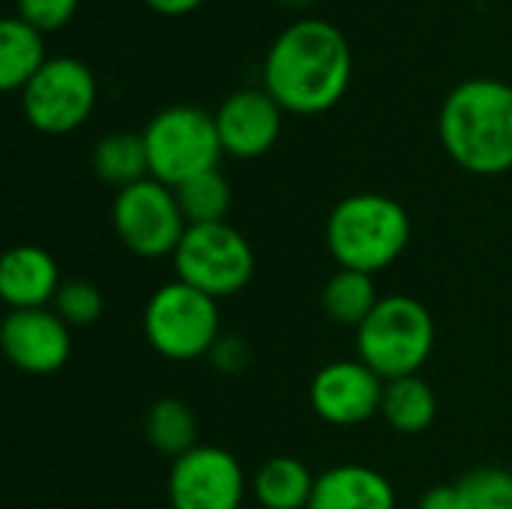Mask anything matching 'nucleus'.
<instances>
[{
  "label": "nucleus",
  "instance_id": "nucleus-1",
  "mask_svg": "<svg viewBox=\"0 0 512 509\" xmlns=\"http://www.w3.org/2000/svg\"><path fill=\"white\" fill-rule=\"evenodd\" d=\"M351 84V48L345 33L321 18L285 27L264 60V90L288 114H324Z\"/></svg>",
  "mask_w": 512,
  "mask_h": 509
},
{
  "label": "nucleus",
  "instance_id": "nucleus-2",
  "mask_svg": "<svg viewBox=\"0 0 512 509\" xmlns=\"http://www.w3.org/2000/svg\"><path fill=\"white\" fill-rule=\"evenodd\" d=\"M438 135L447 156L480 177L512 168V84L471 78L453 87L441 105Z\"/></svg>",
  "mask_w": 512,
  "mask_h": 509
},
{
  "label": "nucleus",
  "instance_id": "nucleus-3",
  "mask_svg": "<svg viewBox=\"0 0 512 509\" xmlns=\"http://www.w3.org/2000/svg\"><path fill=\"white\" fill-rule=\"evenodd\" d=\"M324 243L342 270L375 276L396 264L408 249L411 216L390 195L357 192L330 210Z\"/></svg>",
  "mask_w": 512,
  "mask_h": 509
},
{
  "label": "nucleus",
  "instance_id": "nucleus-4",
  "mask_svg": "<svg viewBox=\"0 0 512 509\" xmlns=\"http://www.w3.org/2000/svg\"><path fill=\"white\" fill-rule=\"evenodd\" d=\"M432 351L435 318L408 294L384 297L357 327V360H363L384 381L420 375Z\"/></svg>",
  "mask_w": 512,
  "mask_h": 509
},
{
  "label": "nucleus",
  "instance_id": "nucleus-5",
  "mask_svg": "<svg viewBox=\"0 0 512 509\" xmlns=\"http://www.w3.org/2000/svg\"><path fill=\"white\" fill-rule=\"evenodd\" d=\"M144 339L150 348L171 363H192L210 357L222 339L219 300L174 279L159 285L144 306Z\"/></svg>",
  "mask_w": 512,
  "mask_h": 509
},
{
  "label": "nucleus",
  "instance_id": "nucleus-6",
  "mask_svg": "<svg viewBox=\"0 0 512 509\" xmlns=\"http://www.w3.org/2000/svg\"><path fill=\"white\" fill-rule=\"evenodd\" d=\"M150 162V177L177 189L186 180L219 165L222 141L216 117L198 105L162 108L141 132Z\"/></svg>",
  "mask_w": 512,
  "mask_h": 509
},
{
  "label": "nucleus",
  "instance_id": "nucleus-7",
  "mask_svg": "<svg viewBox=\"0 0 512 509\" xmlns=\"http://www.w3.org/2000/svg\"><path fill=\"white\" fill-rule=\"evenodd\" d=\"M171 261L180 282L204 291L213 300L240 294L255 273L252 243L228 222L189 225Z\"/></svg>",
  "mask_w": 512,
  "mask_h": 509
},
{
  "label": "nucleus",
  "instance_id": "nucleus-8",
  "mask_svg": "<svg viewBox=\"0 0 512 509\" xmlns=\"http://www.w3.org/2000/svg\"><path fill=\"white\" fill-rule=\"evenodd\" d=\"M111 225L123 249L150 261L174 255L189 228L177 192L153 177L117 189L111 201Z\"/></svg>",
  "mask_w": 512,
  "mask_h": 509
},
{
  "label": "nucleus",
  "instance_id": "nucleus-9",
  "mask_svg": "<svg viewBox=\"0 0 512 509\" xmlns=\"http://www.w3.org/2000/svg\"><path fill=\"white\" fill-rule=\"evenodd\" d=\"M99 99L96 75L75 57H48V63L21 90V108L33 129L66 135L87 123Z\"/></svg>",
  "mask_w": 512,
  "mask_h": 509
},
{
  "label": "nucleus",
  "instance_id": "nucleus-10",
  "mask_svg": "<svg viewBox=\"0 0 512 509\" xmlns=\"http://www.w3.org/2000/svg\"><path fill=\"white\" fill-rule=\"evenodd\" d=\"M249 492L240 459L222 447L198 444L168 471L171 509H243Z\"/></svg>",
  "mask_w": 512,
  "mask_h": 509
},
{
  "label": "nucleus",
  "instance_id": "nucleus-11",
  "mask_svg": "<svg viewBox=\"0 0 512 509\" xmlns=\"http://www.w3.org/2000/svg\"><path fill=\"white\" fill-rule=\"evenodd\" d=\"M387 381L363 360H336L315 372L309 384L312 411L330 426H360L381 414Z\"/></svg>",
  "mask_w": 512,
  "mask_h": 509
},
{
  "label": "nucleus",
  "instance_id": "nucleus-12",
  "mask_svg": "<svg viewBox=\"0 0 512 509\" xmlns=\"http://www.w3.org/2000/svg\"><path fill=\"white\" fill-rule=\"evenodd\" d=\"M6 360L24 375H54L72 357V327L48 309H12L0 327Z\"/></svg>",
  "mask_w": 512,
  "mask_h": 509
},
{
  "label": "nucleus",
  "instance_id": "nucleus-13",
  "mask_svg": "<svg viewBox=\"0 0 512 509\" xmlns=\"http://www.w3.org/2000/svg\"><path fill=\"white\" fill-rule=\"evenodd\" d=\"M282 114V105L264 87L231 93L213 114L222 153L234 159H258L270 153L282 132Z\"/></svg>",
  "mask_w": 512,
  "mask_h": 509
},
{
  "label": "nucleus",
  "instance_id": "nucleus-14",
  "mask_svg": "<svg viewBox=\"0 0 512 509\" xmlns=\"http://www.w3.org/2000/svg\"><path fill=\"white\" fill-rule=\"evenodd\" d=\"M60 267L54 255L36 243L12 246L0 264V297L12 309H48L60 291Z\"/></svg>",
  "mask_w": 512,
  "mask_h": 509
},
{
  "label": "nucleus",
  "instance_id": "nucleus-15",
  "mask_svg": "<svg viewBox=\"0 0 512 509\" xmlns=\"http://www.w3.org/2000/svg\"><path fill=\"white\" fill-rule=\"evenodd\" d=\"M309 509H396V492L369 465H336L318 474Z\"/></svg>",
  "mask_w": 512,
  "mask_h": 509
},
{
  "label": "nucleus",
  "instance_id": "nucleus-16",
  "mask_svg": "<svg viewBox=\"0 0 512 509\" xmlns=\"http://www.w3.org/2000/svg\"><path fill=\"white\" fill-rule=\"evenodd\" d=\"M315 474L297 456L267 459L249 480L252 498L264 509H309L315 492Z\"/></svg>",
  "mask_w": 512,
  "mask_h": 509
},
{
  "label": "nucleus",
  "instance_id": "nucleus-17",
  "mask_svg": "<svg viewBox=\"0 0 512 509\" xmlns=\"http://www.w3.org/2000/svg\"><path fill=\"white\" fill-rule=\"evenodd\" d=\"M48 63L42 30L18 15L0 21V87L6 93L24 90L33 75Z\"/></svg>",
  "mask_w": 512,
  "mask_h": 509
},
{
  "label": "nucleus",
  "instance_id": "nucleus-18",
  "mask_svg": "<svg viewBox=\"0 0 512 509\" xmlns=\"http://www.w3.org/2000/svg\"><path fill=\"white\" fill-rule=\"evenodd\" d=\"M381 417L399 435H420L438 417L435 390L420 375H408V378L387 381L384 402H381Z\"/></svg>",
  "mask_w": 512,
  "mask_h": 509
},
{
  "label": "nucleus",
  "instance_id": "nucleus-19",
  "mask_svg": "<svg viewBox=\"0 0 512 509\" xmlns=\"http://www.w3.org/2000/svg\"><path fill=\"white\" fill-rule=\"evenodd\" d=\"M381 303L378 291H375V276H366V273H357V270H336L324 291H321V306H324V315L333 321V324H342V327H360L372 312L375 306Z\"/></svg>",
  "mask_w": 512,
  "mask_h": 509
},
{
  "label": "nucleus",
  "instance_id": "nucleus-20",
  "mask_svg": "<svg viewBox=\"0 0 512 509\" xmlns=\"http://www.w3.org/2000/svg\"><path fill=\"white\" fill-rule=\"evenodd\" d=\"M93 171L102 183L114 189H126L144 177H150L147 147L138 132H111L93 147Z\"/></svg>",
  "mask_w": 512,
  "mask_h": 509
},
{
  "label": "nucleus",
  "instance_id": "nucleus-21",
  "mask_svg": "<svg viewBox=\"0 0 512 509\" xmlns=\"http://www.w3.org/2000/svg\"><path fill=\"white\" fill-rule=\"evenodd\" d=\"M144 438L150 447L171 462L198 447V423L186 402L180 399H159L144 414Z\"/></svg>",
  "mask_w": 512,
  "mask_h": 509
},
{
  "label": "nucleus",
  "instance_id": "nucleus-22",
  "mask_svg": "<svg viewBox=\"0 0 512 509\" xmlns=\"http://www.w3.org/2000/svg\"><path fill=\"white\" fill-rule=\"evenodd\" d=\"M174 192L186 216V225H216V222H225L231 210V186L219 174V168L186 180Z\"/></svg>",
  "mask_w": 512,
  "mask_h": 509
},
{
  "label": "nucleus",
  "instance_id": "nucleus-23",
  "mask_svg": "<svg viewBox=\"0 0 512 509\" xmlns=\"http://www.w3.org/2000/svg\"><path fill=\"white\" fill-rule=\"evenodd\" d=\"M453 486L462 509H512V474L504 468L468 471Z\"/></svg>",
  "mask_w": 512,
  "mask_h": 509
},
{
  "label": "nucleus",
  "instance_id": "nucleus-24",
  "mask_svg": "<svg viewBox=\"0 0 512 509\" xmlns=\"http://www.w3.org/2000/svg\"><path fill=\"white\" fill-rule=\"evenodd\" d=\"M51 309L69 327H90V324H96L102 318L105 300H102V291L93 282H87V279H69V282L60 285Z\"/></svg>",
  "mask_w": 512,
  "mask_h": 509
},
{
  "label": "nucleus",
  "instance_id": "nucleus-25",
  "mask_svg": "<svg viewBox=\"0 0 512 509\" xmlns=\"http://www.w3.org/2000/svg\"><path fill=\"white\" fill-rule=\"evenodd\" d=\"M15 6H18V18H24L27 24L45 33L72 21L78 0H15Z\"/></svg>",
  "mask_w": 512,
  "mask_h": 509
},
{
  "label": "nucleus",
  "instance_id": "nucleus-26",
  "mask_svg": "<svg viewBox=\"0 0 512 509\" xmlns=\"http://www.w3.org/2000/svg\"><path fill=\"white\" fill-rule=\"evenodd\" d=\"M249 345L240 339V336H222L213 351H210V360H213V369L225 372V375H237L249 366Z\"/></svg>",
  "mask_w": 512,
  "mask_h": 509
},
{
  "label": "nucleus",
  "instance_id": "nucleus-27",
  "mask_svg": "<svg viewBox=\"0 0 512 509\" xmlns=\"http://www.w3.org/2000/svg\"><path fill=\"white\" fill-rule=\"evenodd\" d=\"M417 509H462L459 507V495H456V486H435L429 489Z\"/></svg>",
  "mask_w": 512,
  "mask_h": 509
},
{
  "label": "nucleus",
  "instance_id": "nucleus-28",
  "mask_svg": "<svg viewBox=\"0 0 512 509\" xmlns=\"http://www.w3.org/2000/svg\"><path fill=\"white\" fill-rule=\"evenodd\" d=\"M150 9L162 12V15H189L195 12L204 0H144Z\"/></svg>",
  "mask_w": 512,
  "mask_h": 509
},
{
  "label": "nucleus",
  "instance_id": "nucleus-29",
  "mask_svg": "<svg viewBox=\"0 0 512 509\" xmlns=\"http://www.w3.org/2000/svg\"><path fill=\"white\" fill-rule=\"evenodd\" d=\"M282 6H306V3H312V0H279Z\"/></svg>",
  "mask_w": 512,
  "mask_h": 509
}]
</instances>
